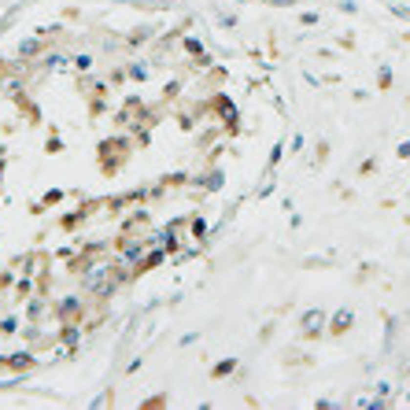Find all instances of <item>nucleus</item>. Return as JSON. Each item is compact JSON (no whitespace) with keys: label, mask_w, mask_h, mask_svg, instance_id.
<instances>
[{"label":"nucleus","mask_w":410,"mask_h":410,"mask_svg":"<svg viewBox=\"0 0 410 410\" xmlns=\"http://www.w3.org/2000/svg\"><path fill=\"white\" fill-rule=\"evenodd\" d=\"M78 310V300H63V307H59V314H74Z\"/></svg>","instance_id":"nucleus-9"},{"label":"nucleus","mask_w":410,"mask_h":410,"mask_svg":"<svg viewBox=\"0 0 410 410\" xmlns=\"http://www.w3.org/2000/svg\"><path fill=\"white\" fill-rule=\"evenodd\" d=\"M85 292H92V296H111V292H115L111 266H92L89 274H85Z\"/></svg>","instance_id":"nucleus-1"},{"label":"nucleus","mask_w":410,"mask_h":410,"mask_svg":"<svg viewBox=\"0 0 410 410\" xmlns=\"http://www.w3.org/2000/svg\"><path fill=\"white\" fill-rule=\"evenodd\" d=\"M229 369H233V359H226V362H218V366H215V377H226Z\"/></svg>","instance_id":"nucleus-8"},{"label":"nucleus","mask_w":410,"mask_h":410,"mask_svg":"<svg viewBox=\"0 0 410 410\" xmlns=\"http://www.w3.org/2000/svg\"><path fill=\"white\" fill-rule=\"evenodd\" d=\"M0 333H19V318H4L0 322Z\"/></svg>","instance_id":"nucleus-5"},{"label":"nucleus","mask_w":410,"mask_h":410,"mask_svg":"<svg viewBox=\"0 0 410 410\" xmlns=\"http://www.w3.org/2000/svg\"><path fill=\"white\" fill-rule=\"evenodd\" d=\"M322 325H325V314H322V310H307V314H303V333H322Z\"/></svg>","instance_id":"nucleus-2"},{"label":"nucleus","mask_w":410,"mask_h":410,"mask_svg":"<svg viewBox=\"0 0 410 410\" xmlns=\"http://www.w3.org/2000/svg\"><path fill=\"white\" fill-rule=\"evenodd\" d=\"M37 48H41V44H37V41H22V44H19V52H22V56H34Z\"/></svg>","instance_id":"nucleus-7"},{"label":"nucleus","mask_w":410,"mask_h":410,"mask_svg":"<svg viewBox=\"0 0 410 410\" xmlns=\"http://www.w3.org/2000/svg\"><path fill=\"white\" fill-rule=\"evenodd\" d=\"M347 322H351V310H340V314H336V318H333V329H336V333H340V329L347 325Z\"/></svg>","instance_id":"nucleus-4"},{"label":"nucleus","mask_w":410,"mask_h":410,"mask_svg":"<svg viewBox=\"0 0 410 410\" xmlns=\"http://www.w3.org/2000/svg\"><path fill=\"white\" fill-rule=\"evenodd\" d=\"M159 262H163V251H151L148 259H144V262H141V270H144V266H159Z\"/></svg>","instance_id":"nucleus-6"},{"label":"nucleus","mask_w":410,"mask_h":410,"mask_svg":"<svg viewBox=\"0 0 410 410\" xmlns=\"http://www.w3.org/2000/svg\"><path fill=\"white\" fill-rule=\"evenodd\" d=\"M63 340L74 344V340H78V329H74V325H67V329H63Z\"/></svg>","instance_id":"nucleus-10"},{"label":"nucleus","mask_w":410,"mask_h":410,"mask_svg":"<svg viewBox=\"0 0 410 410\" xmlns=\"http://www.w3.org/2000/svg\"><path fill=\"white\" fill-rule=\"evenodd\" d=\"M8 366H11V369H19V373H22V369H30V366H34V355H30V351H19V355H8Z\"/></svg>","instance_id":"nucleus-3"},{"label":"nucleus","mask_w":410,"mask_h":410,"mask_svg":"<svg viewBox=\"0 0 410 410\" xmlns=\"http://www.w3.org/2000/svg\"><path fill=\"white\" fill-rule=\"evenodd\" d=\"M44 63H48V67H63L67 59H63V56H59V52H56V56H48V59H44Z\"/></svg>","instance_id":"nucleus-11"}]
</instances>
